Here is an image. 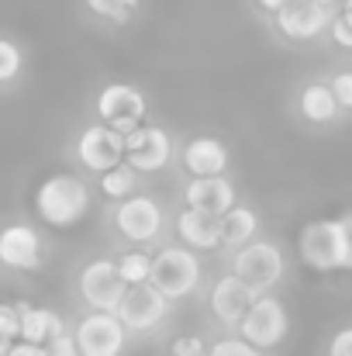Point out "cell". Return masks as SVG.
<instances>
[{
  "mask_svg": "<svg viewBox=\"0 0 352 356\" xmlns=\"http://www.w3.org/2000/svg\"><path fill=\"white\" fill-rule=\"evenodd\" d=\"M176 236L194 252H211L221 245V215H211L201 208H183L176 215Z\"/></svg>",
  "mask_w": 352,
  "mask_h": 356,
  "instance_id": "e0dca14e",
  "label": "cell"
},
{
  "mask_svg": "<svg viewBox=\"0 0 352 356\" xmlns=\"http://www.w3.org/2000/svg\"><path fill=\"white\" fill-rule=\"evenodd\" d=\"M0 266L17 270V273H35L45 266V242L42 236L24 225V222H10L0 229Z\"/></svg>",
  "mask_w": 352,
  "mask_h": 356,
  "instance_id": "5bb4252c",
  "label": "cell"
},
{
  "mask_svg": "<svg viewBox=\"0 0 352 356\" xmlns=\"http://www.w3.org/2000/svg\"><path fill=\"white\" fill-rule=\"evenodd\" d=\"M83 10H87L90 17H97V21H108V24H117V28L131 24V17H135V10L121 7L117 0H83Z\"/></svg>",
  "mask_w": 352,
  "mask_h": 356,
  "instance_id": "d4e9b609",
  "label": "cell"
},
{
  "mask_svg": "<svg viewBox=\"0 0 352 356\" xmlns=\"http://www.w3.org/2000/svg\"><path fill=\"white\" fill-rule=\"evenodd\" d=\"M328 87H332L339 108H342V111H352V70H339V73L328 80Z\"/></svg>",
  "mask_w": 352,
  "mask_h": 356,
  "instance_id": "4316f807",
  "label": "cell"
},
{
  "mask_svg": "<svg viewBox=\"0 0 352 356\" xmlns=\"http://www.w3.org/2000/svg\"><path fill=\"white\" fill-rule=\"evenodd\" d=\"M90 211V187L76 173H52L35 191V215L52 229H73Z\"/></svg>",
  "mask_w": 352,
  "mask_h": 356,
  "instance_id": "6da1fadb",
  "label": "cell"
},
{
  "mask_svg": "<svg viewBox=\"0 0 352 356\" xmlns=\"http://www.w3.org/2000/svg\"><path fill=\"white\" fill-rule=\"evenodd\" d=\"M255 236H259V215H255L252 208L235 204V208H228V211L221 215V245L238 249V245L252 242Z\"/></svg>",
  "mask_w": 352,
  "mask_h": 356,
  "instance_id": "44dd1931",
  "label": "cell"
},
{
  "mask_svg": "<svg viewBox=\"0 0 352 356\" xmlns=\"http://www.w3.org/2000/svg\"><path fill=\"white\" fill-rule=\"evenodd\" d=\"M162 225H166V215H162L159 201L142 194V191L124 197L115 208V229L117 236L128 238V242H138V245L142 242H156L162 236Z\"/></svg>",
  "mask_w": 352,
  "mask_h": 356,
  "instance_id": "ba28073f",
  "label": "cell"
},
{
  "mask_svg": "<svg viewBox=\"0 0 352 356\" xmlns=\"http://www.w3.org/2000/svg\"><path fill=\"white\" fill-rule=\"evenodd\" d=\"M124 291H128V284H124V277L111 256L90 259L80 273V294L94 312H117Z\"/></svg>",
  "mask_w": 352,
  "mask_h": 356,
  "instance_id": "30bf717a",
  "label": "cell"
},
{
  "mask_svg": "<svg viewBox=\"0 0 352 356\" xmlns=\"http://www.w3.org/2000/svg\"><path fill=\"white\" fill-rule=\"evenodd\" d=\"M45 353H49V356H80V346H76V336H69V332L56 336L52 343H45Z\"/></svg>",
  "mask_w": 352,
  "mask_h": 356,
  "instance_id": "4dcf8cb0",
  "label": "cell"
},
{
  "mask_svg": "<svg viewBox=\"0 0 352 356\" xmlns=\"http://www.w3.org/2000/svg\"><path fill=\"white\" fill-rule=\"evenodd\" d=\"M297 111L308 124H332V121L342 118V108H339V101H335V94L325 80H311V83L301 87Z\"/></svg>",
  "mask_w": 352,
  "mask_h": 356,
  "instance_id": "d6986e66",
  "label": "cell"
},
{
  "mask_svg": "<svg viewBox=\"0 0 352 356\" xmlns=\"http://www.w3.org/2000/svg\"><path fill=\"white\" fill-rule=\"evenodd\" d=\"M252 3H255V10H262V14H269V17H273V14H276L280 7H287L290 0H252Z\"/></svg>",
  "mask_w": 352,
  "mask_h": 356,
  "instance_id": "e575fe53",
  "label": "cell"
},
{
  "mask_svg": "<svg viewBox=\"0 0 352 356\" xmlns=\"http://www.w3.org/2000/svg\"><path fill=\"white\" fill-rule=\"evenodd\" d=\"M138 177H142V173H138L135 166L117 163V166H111L108 173H101L97 187H101V194H104V197H111V201H124V197L138 194V187H142V180H138Z\"/></svg>",
  "mask_w": 352,
  "mask_h": 356,
  "instance_id": "7402d4cb",
  "label": "cell"
},
{
  "mask_svg": "<svg viewBox=\"0 0 352 356\" xmlns=\"http://www.w3.org/2000/svg\"><path fill=\"white\" fill-rule=\"evenodd\" d=\"M7 356H49V353H45V346H38V343L14 339V343H10V353H7Z\"/></svg>",
  "mask_w": 352,
  "mask_h": 356,
  "instance_id": "d6a6232c",
  "label": "cell"
},
{
  "mask_svg": "<svg viewBox=\"0 0 352 356\" xmlns=\"http://www.w3.org/2000/svg\"><path fill=\"white\" fill-rule=\"evenodd\" d=\"M339 14H342V17L352 24V0H342V3H339Z\"/></svg>",
  "mask_w": 352,
  "mask_h": 356,
  "instance_id": "d590c367",
  "label": "cell"
},
{
  "mask_svg": "<svg viewBox=\"0 0 352 356\" xmlns=\"http://www.w3.org/2000/svg\"><path fill=\"white\" fill-rule=\"evenodd\" d=\"M328 35H332V42L339 45V49H349L352 52V24L335 10V17H332V24H328Z\"/></svg>",
  "mask_w": 352,
  "mask_h": 356,
  "instance_id": "f546056e",
  "label": "cell"
},
{
  "mask_svg": "<svg viewBox=\"0 0 352 356\" xmlns=\"http://www.w3.org/2000/svg\"><path fill=\"white\" fill-rule=\"evenodd\" d=\"M17 315H21V336L17 339H28V343H38V346H45V343H52L56 336H62L66 332V325H62V318L52 312V308H35V305H17Z\"/></svg>",
  "mask_w": 352,
  "mask_h": 356,
  "instance_id": "ffe728a7",
  "label": "cell"
},
{
  "mask_svg": "<svg viewBox=\"0 0 352 356\" xmlns=\"http://www.w3.org/2000/svg\"><path fill=\"white\" fill-rule=\"evenodd\" d=\"M183 204L211 211V215H225L228 208H235L232 180L225 173L221 177H190L187 187H183Z\"/></svg>",
  "mask_w": 352,
  "mask_h": 356,
  "instance_id": "2e32d148",
  "label": "cell"
},
{
  "mask_svg": "<svg viewBox=\"0 0 352 356\" xmlns=\"http://www.w3.org/2000/svg\"><path fill=\"white\" fill-rule=\"evenodd\" d=\"M283 270H287V259H283V252H280L276 242L252 238V242L238 245L232 256V273L242 277L255 294H269L283 280Z\"/></svg>",
  "mask_w": 352,
  "mask_h": 356,
  "instance_id": "277c9868",
  "label": "cell"
},
{
  "mask_svg": "<svg viewBox=\"0 0 352 356\" xmlns=\"http://www.w3.org/2000/svg\"><path fill=\"white\" fill-rule=\"evenodd\" d=\"M287 332H290L287 308H283V301L273 298V294H259V298L249 305L245 318L238 322V336H242L245 343H252L255 350H276V346L287 339Z\"/></svg>",
  "mask_w": 352,
  "mask_h": 356,
  "instance_id": "5b68a950",
  "label": "cell"
},
{
  "mask_svg": "<svg viewBox=\"0 0 352 356\" xmlns=\"http://www.w3.org/2000/svg\"><path fill=\"white\" fill-rule=\"evenodd\" d=\"M169 308H173V301L162 298L152 284H135V287L124 291V298H121L115 315L121 318V325L131 336H145V332H156L166 322Z\"/></svg>",
  "mask_w": 352,
  "mask_h": 356,
  "instance_id": "8992f818",
  "label": "cell"
},
{
  "mask_svg": "<svg viewBox=\"0 0 352 356\" xmlns=\"http://www.w3.org/2000/svg\"><path fill=\"white\" fill-rule=\"evenodd\" d=\"M201 273H204L201 256H197L190 245H162V249L152 256L149 284H152L162 298L176 301V298H190V294L197 291Z\"/></svg>",
  "mask_w": 352,
  "mask_h": 356,
  "instance_id": "7a4b0ae2",
  "label": "cell"
},
{
  "mask_svg": "<svg viewBox=\"0 0 352 356\" xmlns=\"http://www.w3.org/2000/svg\"><path fill=\"white\" fill-rule=\"evenodd\" d=\"M208 356H262V353L238 336V339H218V343L208 350Z\"/></svg>",
  "mask_w": 352,
  "mask_h": 356,
  "instance_id": "484cf974",
  "label": "cell"
},
{
  "mask_svg": "<svg viewBox=\"0 0 352 356\" xmlns=\"http://www.w3.org/2000/svg\"><path fill=\"white\" fill-rule=\"evenodd\" d=\"M76 163L90 173H108L111 166L124 163V135L115 131L111 124L97 121L90 128H83V135L76 138Z\"/></svg>",
  "mask_w": 352,
  "mask_h": 356,
  "instance_id": "7c38bea8",
  "label": "cell"
},
{
  "mask_svg": "<svg viewBox=\"0 0 352 356\" xmlns=\"http://www.w3.org/2000/svg\"><path fill=\"white\" fill-rule=\"evenodd\" d=\"M117 270H121V277H124V284L128 287H135V284H149V273H152V256L145 252V249H128V252H121L115 259Z\"/></svg>",
  "mask_w": 352,
  "mask_h": 356,
  "instance_id": "603a6c76",
  "label": "cell"
},
{
  "mask_svg": "<svg viewBox=\"0 0 352 356\" xmlns=\"http://www.w3.org/2000/svg\"><path fill=\"white\" fill-rule=\"evenodd\" d=\"M76 346L80 356H121L128 343V329L121 325L115 312H90L76 325Z\"/></svg>",
  "mask_w": 352,
  "mask_h": 356,
  "instance_id": "8fae6325",
  "label": "cell"
},
{
  "mask_svg": "<svg viewBox=\"0 0 352 356\" xmlns=\"http://www.w3.org/2000/svg\"><path fill=\"white\" fill-rule=\"evenodd\" d=\"M339 222H342V232H346V249H349V256H346V270H352V211H346Z\"/></svg>",
  "mask_w": 352,
  "mask_h": 356,
  "instance_id": "836d02e7",
  "label": "cell"
},
{
  "mask_svg": "<svg viewBox=\"0 0 352 356\" xmlns=\"http://www.w3.org/2000/svg\"><path fill=\"white\" fill-rule=\"evenodd\" d=\"M255 298H259V294H255L242 277L225 273V277L215 280V287H211V294H208V308H211V315H215L221 325H235V329H238V322L245 318V312H249V305H252Z\"/></svg>",
  "mask_w": 352,
  "mask_h": 356,
  "instance_id": "9a60e30c",
  "label": "cell"
},
{
  "mask_svg": "<svg viewBox=\"0 0 352 356\" xmlns=\"http://www.w3.org/2000/svg\"><path fill=\"white\" fill-rule=\"evenodd\" d=\"M169 353L173 356H208V346L201 336H176L169 343Z\"/></svg>",
  "mask_w": 352,
  "mask_h": 356,
  "instance_id": "83f0119b",
  "label": "cell"
},
{
  "mask_svg": "<svg viewBox=\"0 0 352 356\" xmlns=\"http://www.w3.org/2000/svg\"><path fill=\"white\" fill-rule=\"evenodd\" d=\"M335 17V7H325L318 0H290L273 14V28L283 42H315L328 31Z\"/></svg>",
  "mask_w": 352,
  "mask_h": 356,
  "instance_id": "52a82bcc",
  "label": "cell"
},
{
  "mask_svg": "<svg viewBox=\"0 0 352 356\" xmlns=\"http://www.w3.org/2000/svg\"><path fill=\"white\" fill-rule=\"evenodd\" d=\"M318 3H325V7H335V3H342V0H318Z\"/></svg>",
  "mask_w": 352,
  "mask_h": 356,
  "instance_id": "f35d334b",
  "label": "cell"
},
{
  "mask_svg": "<svg viewBox=\"0 0 352 356\" xmlns=\"http://www.w3.org/2000/svg\"><path fill=\"white\" fill-rule=\"evenodd\" d=\"M145 94L131 83H108L101 94H97V118L104 124H111L115 131H131L135 124L145 121Z\"/></svg>",
  "mask_w": 352,
  "mask_h": 356,
  "instance_id": "4fadbf2b",
  "label": "cell"
},
{
  "mask_svg": "<svg viewBox=\"0 0 352 356\" xmlns=\"http://www.w3.org/2000/svg\"><path fill=\"white\" fill-rule=\"evenodd\" d=\"M10 343H14V339H3V336H0V356L10 353Z\"/></svg>",
  "mask_w": 352,
  "mask_h": 356,
  "instance_id": "74e56055",
  "label": "cell"
},
{
  "mask_svg": "<svg viewBox=\"0 0 352 356\" xmlns=\"http://www.w3.org/2000/svg\"><path fill=\"white\" fill-rule=\"evenodd\" d=\"M328 356H352V325L339 329L328 343Z\"/></svg>",
  "mask_w": 352,
  "mask_h": 356,
  "instance_id": "1f68e13d",
  "label": "cell"
},
{
  "mask_svg": "<svg viewBox=\"0 0 352 356\" xmlns=\"http://www.w3.org/2000/svg\"><path fill=\"white\" fill-rule=\"evenodd\" d=\"M117 3L128 7V10H138V7H142V0H117Z\"/></svg>",
  "mask_w": 352,
  "mask_h": 356,
  "instance_id": "8d00e7d4",
  "label": "cell"
},
{
  "mask_svg": "<svg viewBox=\"0 0 352 356\" xmlns=\"http://www.w3.org/2000/svg\"><path fill=\"white\" fill-rule=\"evenodd\" d=\"M297 252L301 263L311 266L315 273H332V270H346V232L339 218H318L308 222L297 236Z\"/></svg>",
  "mask_w": 352,
  "mask_h": 356,
  "instance_id": "3957f363",
  "label": "cell"
},
{
  "mask_svg": "<svg viewBox=\"0 0 352 356\" xmlns=\"http://www.w3.org/2000/svg\"><path fill=\"white\" fill-rule=\"evenodd\" d=\"M173 159V138L159 124H135L124 131V163L135 166L138 173H159Z\"/></svg>",
  "mask_w": 352,
  "mask_h": 356,
  "instance_id": "9c48e42d",
  "label": "cell"
},
{
  "mask_svg": "<svg viewBox=\"0 0 352 356\" xmlns=\"http://www.w3.org/2000/svg\"><path fill=\"white\" fill-rule=\"evenodd\" d=\"M0 336H3V339H17V336H21L17 305H0Z\"/></svg>",
  "mask_w": 352,
  "mask_h": 356,
  "instance_id": "f1b7e54d",
  "label": "cell"
},
{
  "mask_svg": "<svg viewBox=\"0 0 352 356\" xmlns=\"http://www.w3.org/2000/svg\"><path fill=\"white\" fill-rule=\"evenodd\" d=\"M180 163L190 177H221L228 170V145L211 135L190 138L180 152Z\"/></svg>",
  "mask_w": 352,
  "mask_h": 356,
  "instance_id": "ac0fdd59",
  "label": "cell"
},
{
  "mask_svg": "<svg viewBox=\"0 0 352 356\" xmlns=\"http://www.w3.org/2000/svg\"><path fill=\"white\" fill-rule=\"evenodd\" d=\"M21 73H24V49L14 38H3L0 35V87L17 83Z\"/></svg>",
  "mask_w": 352,
  "mask_h": 356,
  "instance_id": "cb8c5ba5",
  "label": "cell"
}]
</instances>
